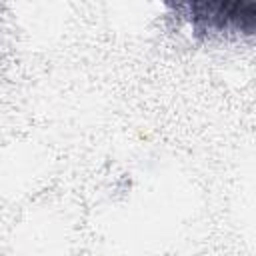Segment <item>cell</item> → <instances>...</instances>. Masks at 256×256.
<instances>
[{
	"label": "cell",
	"instance_id": "1",
	"mask_svg": "<svg viewBox=\"0 0 256 256\" xmlns=\"http://www.w3.org/2000/svg\"><path fill=\"white\" fill-rule=\"evenodd\" d=\"M196 34L208 32H236L242 36H256V2L250 0H202L172 4Z\"/></svg>",
	"mask_w": 256,
	"mask_h": 256
}]
</instances>
